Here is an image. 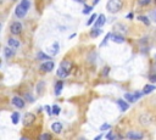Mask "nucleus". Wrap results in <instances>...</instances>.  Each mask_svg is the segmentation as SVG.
I'll list each match as a JSON object with an SVG mask.
<instances>
[{"label": "nucleus", "mask_w": 156, "mask_h": 140, "mask_svg": "<svg viewBox=\"0 0 156 140\" xmlns=\"http://www.w3.org/2000/svg\"><path fill=\"white\" fill-rule=\"evenodd\" d=\"M62 88H63V83H62V82H57V83L55 84V95H56V96H58V95L61 94Z\"/></svg>", "instance_id": "nucleus-14"}, {"label": "nucleus", "mask_w": 156, "mask_h": 140, "mask_svg": "<svg viewBox=\"0 0 156 140\" xmlns=\"http://www.w3.org/2000/svg\"><path fill=\"white\" fill-rule=\"evenodd\" d=\"M143 136L144 135L141 133H139V131H129V133H127V138L132 139V140H141Z\"/></svg>", "instance_id": "nucleus-7"}, {"label": "nucleus", "mask_w": 156, "mask_h": 140, "mask_svg": "<svg viewBox=\"0 0 156 140\" xmlns=\"http://www.w3.org/2000/svg\"><path fill=\"white\" fill-rule=\"evenodd\" d=\"M106 139H107V140H115V134H113L112 131H108V133L106 134Z\"/></svg>", "instance_id": "nucleus-29"}, {"label": "nucleus", "mask_w": 156, "mask_h": 140, "mask_svg": "<svg viewBox=\"0 0 156 140\" xmlns=\"http://www.w3.org/2000/svg\"><path fill=\"white\" fill-rule=\"evenodd\" d=\"M56 74H57L58 78H62V79H63V78H67V77H68V71L65 69V68H62V67H58Z\"/></svg>", "instance_id": "nucleus-10"}, {"label": "nucleus", "mask_w": 156, "mask_h": 140, "mask_svg": "<svg viewBox=\"0 0 156 140\" xmlns=\"http://www.w3.org/2000/svg\"><path fill=\"white\" fill-rule=\"evenodd\" d=\"M110 129V124L107 123H104L102 125H100V130H108Z\"/></svg>", "instance_id": "nucleus-32"}, {"label": "nucleus", "mask_w": 156, "mask_h": 140, "mask_svg": "<svg viewBox=\"0 0 156 140\" xmlns=\"http://www.w3.org/2000/svg\"><path fill=\"white\" fill-rule=\"evenodd\" d=\"M34 121H35V116L33 113H26L24 117H23V125L28 127V125L33 124Z\"/></svg>", "instance_id": "nucleus-2"}, {"label": "nucleus", "mask_w": 156, "mask_h": 140, "mask_svg": "<svg viewBox=\"0 0 156 140\" xmlns=\"http://www.w3.org/2000/svg\"><path fill=\"white\" fill-rule=\"evenodd\" d=\"M99 1H100V0H94V4H98Z\"/></svg>", "instance_id": "nucleus-40"}, {"label": "nucleus", "mask_w": 156, "mask_h": 140, "mask_svg": "<svg viewBox=\"0 0 156 140\" xmlns=\"http://www.w3.org/2000/svg\"><path fill=\"white\" fill-rule=\"evenodd\" d=\"M123 6V2L122 0H108L107 4H106V9L108 12L111 13H116L118 12Z\"/></svg>", "instance_id": "nucleus-1"}, {"label": "nucleus", "mask_w": 156, "mask_h": 140, "mask_svg": "<svg viewBox=\"0 0 156 140\" xmlns=\"http://www.w3.org/2000/svg\"><path fill=\"white\" fill-rule=\"evenodd\" d=\"M111 35H112L111 33H108V34L106 35V38H105V39H104V41L101 43V46H105V44L107 43V40H108V39H111Z\"/></svg>", "instance_id": "nucleus-30"}, {"label": "nucleus", "mask_w": 156, "mask_h": 140, "mask_svg": "<svg viewBox=\"0 0 156 140\" xmlns=\"http://www.w3.org/2000/svg\"><path fill=\"white\" fill-rule=\"evenodd\" d=\"M124 99H126L128 102H134V101H135L134 94H130V93H126V94H124Z\"/></svg>", "instance_id": "nucleus-20"}, {"label": "nucleus", "mask_w": 156, "mask_h": 140, "mask_svg": "<svg viewBox=\"0 0 156 140\" xmlns=\"http://www.w3.org/2000/svg\"><path fill=\"white\" fill-rule=\"evenodd\" d=\"M91 10H93V7H91V6H85V9L83 10V13H84V15H87V13H89Z\"/></svg>", "instance_id": "nucleus-33"}, {"label": "nucleus", "mask_w": 156, "mask_h": 140, "mask_svg": "<svg viewBox=\"0 0 156 140\" xmlns=\"http://www.w3.org/2000/svg\"><path fill=\"white\" fill-rule=\"evenodd\" d=\"M10 30L12 34H20L22 32V24L20 22H13L10 27Z\"/></svg>", "instance_id": "nucleus-5"}, {"label": "nucleus", "mask_w": 156, "mask_h": 140, "mask_svg": "<svg viewBox=\"0 0 156 140\" xmlns=\"http://www.w3.org/2000/svg\"><path fill=\"white\" fill-rule=\"evenodd\" d=\"M27 9H24L21 4L16 7V10H15V15H16V17H18V18H22V17H24L26 15H27Z\"/></svg>", "instance_id": "nucleus-4"}, {"label": "nucleus", "mask_w": 156, "mask_h": 140, "mask_svg": "<svg viewBox=\"0 0 156 140\" xmlns=\"http://www.w3.org/2000/svg\"><path fill=\"white\" fill-rule=\"evenodd\" d=\"M12 105H15L17 108H23L24 107V100L20 96H15L12 99Z\"/></svg>", "instance_id": "nucleus-6"}, {"label": "nucleus", "mask_w": 156, "mask_h": 140, "mask_svg": "<svg viewBox=\"0 0 156 140\" xmlns=\"http://www.w3.org/2000/svg\"><path fill=\"white\" fill-rule=\"evenodd\" d=\"M108 72H110V68H108V67H105V68L102 69V72H101V75H102V77H106V75L108 74Z\"/></svg>", "instance_id": "nucleus-31"}, {"label": "nucleus", "mask_w": 156, "mask_h": 140, "mask_svg": "<svg viewBox=\"0 0 156 140\" xmlns=\"http://www.w3.org/2000/svg\"><path fill=\"white\" fill-rule=\"evenodd\" d=\"M127 18H128V19H132V18H133V13H132V12L128 13V15H127Z\"/></svg>", "instance_id": "nucleus-38"}, {"label": "nucleus", "mask_w": 156, "mask_h": 140, "mask_svg": "<svg viewBox=\"0 0 156 140\" xmlns=\"http://www.w3.org/2000/svg\"><path fill=\"white\" fill-rule=\"evenodd\" d=\"M54 62L52 61H45L44 63H41L40 65V69L43 71V72H51L52 69H54Z\"/></svg>", "instance_id": "nucleus-3"}, {"label": "nucleus", "mask_w": 156, "mask_h": 140, "mask_svg": "<svg viewBox=\"0 0 156 140\" xmlns=\"http://www.w3.org/2000/svg\"><path fill=\"white\" fill-rule=\"evenodd\" d=\"M26 99H27V100H29V101H33V100H34L32 96H29V94H27V95H26Z\"/></svg>", "instance_id": "nucleus-37"}, {"label": "nucleus", "mask_w": 156, "mask_h": 140, "mask_svg": "<svg viewBox=\"0 0 156 140\" xmlns=\"http://www.w3.org/2000/svg\"><path fill=\"white\" fill-rule=\"evenodd\" d=\"M21 140H28V139H26V138H21Z\"/></svg>", "instance_id": "nucleus-43"}, {"label": "nucleus", "mask_w": 156, "mask_h": 140, "mask_svg": "<svg viewBox=\"0 0 156 140\" xmlns=\"http://www.w3.org/2000/svg\"><path fill=\"white\" fill-rule=\"evenodd\" d=\"M60 112H61V108H60L57 105H54V106H52V114L58 116V114H60Z\"/></svg>", "instance_id": "nucleus-24"}, {"label": "nucleus", "mask_w": 156, "mask_h": 140, "mask_svg": "<svg viewBox=\"0 0 156 140\" xmlns=\"http://www.w3.org/2000/svg\"><path fill=\"white\" fill-rule=\"evenodd\" d=\"M7 44H9V46H11V47H13V49H17V47L20 46V41L16 40V39H13V38H10V39L7 40Z\"/></svg>", "instance_id": "nucleus-13"}, {"label": "nucleus", "mask_w": 156, "mask_h": 140, "mask_svg": "<svg viewBox=\"0 0 156 140\" xmlns=\"http://www.w3.org/2000/svg\"><path fill=\"white\" fill-rule=\"evenodd\" d=\"M155 16H156V11H155ZM155 21H156V17H155Z\"/></svg>", "instance_id": "nucleus-44"}, {"label": "nucleus", "mask_w": 156, "mask_h": 140, "mask_svg": "<svg viewBox=\"0 0 156 140\" xmlns=\"http://www.w3.org/2000/svg\"><path fill=\"white\" fill-rule=\"evenodd\" d=\"M51 129H52V131H55V133H61V130H62V124L60 123V122H54L52 124H51Z\"/></svg>", "instance_id": "nucleus-11"}, {"label": "nucleus", "mask_w": 156, "mask_h": 140, "mask_svg": "<svg viewBox=\"0 0 156 140\" xmlns=\"http://www.w3.org/2000/svg\"><path fill=\"white\" fill-rule=\"evenodd\" d=\"M76 1H78V2H84V0H76Z\"/></svg>", "instance_id": "nucleus-41"}, {"label": "nucleus", "mask_w": 156, "mask_h": 140, "mask_svg": "<svg viewBox=\"0 0 156 140\" xmlns=\"http://www.w3.org/2000/svg\"><path fill=\"white\" fill-rule=\"evenodd\" d=\"M101 34V29L100 28H94L91 32H90V37L91 38H96L98 35H100Z\"/></svg>", "instance_id": "nucleus-21"}, {"label": "nucleus", "mask_w": 156, "mask_h": 140, "mask_svg": "<svg viewBox=\"0 0 156 140\" xmlns=\"http://www.w3.org/2000/svg\"><path fill=\"white\" fill-rule=\"evenodd\" d=\"M96 17H98L96 15H91V16H90V18H89V19H88V22H87V26H90V24L96 19Z\"/></svg>", "instance_id": "nucleus-27"}, {"label": "nucleus", "mask_w": 156, "mask_h": 140, "mask_svg": "<svg viewBox=\"0 0 156 140\" xmlns=\"http://www.w3.org/2000/svg\"><path fill=\"white\" fill-rule=\"evenodd\" d=\"M143 95H144V91H135V93H134V97H135V100H139Z\"/></svg>", "instance_id": "nucleus-28"}, {"label": "nucleus", "mask_w": 156, "mask_h": 140, "mask_svg": "<svg viewBox=\"0 0 156 140\" xmlns=\"http://www.w3.org/2000/svg\"><path fill=\"white\" fill-rule=\"evenodd\" d=\"M37 57H38V60L50 61V56H49V55H46V54H45V52H43V51H39V52H38V55H37Z\"/></svg>", "instance_id": "nucleus-18"}, {"label": "nucleus", "mask_w": 156, "mask_h": 140, "mask_svg": "<svg viewBox=\"0 0 156 140\" xmlns=\"http://www.w3.org/2000/svg\"><path fill=\"white\" fill-rule=\"evenodd\" d=\"M78 140H87V139H84V138H79Z\"/></svg>", "instance_id": "nucleus-42"}, {"label": "nucleus", "mask_w": 156, "mask_h": 140, "mask_svg": "<svg viewBox=\"0 0 156 140\" xmlns=\"http://www.w3.org/2000/svg\"><path fill=\"white\" fill-rule=\"evenodd\" d=\"M138 2H139L140 5H147V4L150 2V0H138Z\"/></svg>", "instance_id": "nucleus-36"}, {"label": "nucleus", "mask_w": 156, "mask_h": 140, "mask_svg": "<svg viewBox=\"0 0 156 140\" xmlns=\"http://www.w3.org/2000/svg\"><path fill=\"white\" fill-rule=\"evenodd\" d=\"M156 89V85H152V84H146L145 86H144V89H143V91H144V94H150L151 91H154Z\"/></svg>", "instance_id": "nucleus-15"}, {"label": "nucleus", "mask_w": 156, "mask_h": 140, "mask_svg": "<svg viewBox=\"0 0 156 140\" xmlns=\"http://www.w3.org/2000/svg\"><path fill=\"white\" fill-rule=\"evenodd\" d=\"M149 79H150L151 83H156V74H151V75L149 77Z\"/></svg>", "instance_id": "nucleus-34"}, {"label": "nucleus", "mask_w": 156, "mask_h": 140, "mask_svg": "<svg viewBox=\"0 0 156 140\" xmlns=\"http://www.w3.org/2000/svg\"><path fill=\"white\" fill-rule=\"evenodd\" d=\"M39 140H51V135L49 133H44V134L40 135Z\"/></svg>", "instance_id": "nucleus-25"}, {"label": "nucleus", "mask_w": 156, "mask_h": 140, "mask_svg": "<svg viewBox=\"0 0 156 140\" xmlns=\"http://www.w3.org/2000/svg\"><path fill=\"white\" fill-rule=\"evenodd\" d=\"M24 9H27V10H29V7H30V2L28 1V0H22L21 2H20Z\"/></svg>", "instance_id": "nucleus-26"}, {"label": "nucleus", "mask_w": 156, "mask_h": 140, "mask_svg": "<svg viewBox=\"0 0 156 140\" xmlns=\"http://www.w3.org/2000/svg\"><path fill=\"white\" fill-rule=\"evenodd\" d=\"M71 65H72V63H71L69 61H67V60H63V61L61 62V65H60V66H61L62 68H65V69L69 71V68H71Z\"/></svg>", "instance_id": "nucleus-22"}, {"label": "nucleus", "mask_w": 156, "mask_h": 140, "mask_svg": "<svg viewBox=\"0 0 156 140\" xmlns=\"http://www.w3.org/2000/svg\"><path fill=\"white\" fill-rule=\"evenodd\" d=\"M111 40L112 41H115V43H123L124 41V38L122 37V35H118V34H112L111 35Z\"/></svg>", "instance_id": "nucleus-16"}, {"label": "nucleus", "mask_w": 156, "mask_h": 140, "mask_svg": "<svg viewBox=\"0 0 156 140\" xmlns=\"http://www.w3.org/2000/svg\"><path fill=\"white\" fill-rule=\"evenodd\" d=\"M117 105L119 106V108H121V111L122 112H124V111H127L128 108H129V105H128V101L126 100H122V99H118L117 100Z\"/></svg>", "instance_id": "nucleus-9"}, {"label": "nucleus", "mask_w": 156, "mask_h": 140, "mask_svg": "<svg viewBox=\"0 0 156 140\" xmlns=\"http://www.w3.org/2000/svg\"><path fill=\"white\" fill-rule=\"evenodd\" d=\"M138 19L139 21H141L145 26H150V21H149V17H146V16H139L138 17Z\"/></svg>", "instance_id": "nucleus-23"}, {"label": "nucleus", "mask_w": 156, "mask_h": 140, "mask_svg": "<svg viewBox=\"0 0 156 140\" xmlns=\"http://www.w3.org/2000/svg\"><path fill=\"white\" fill-rule=\"evenodd\" d=\"M101 138H102V134H100V135H98V136H96V138H95L94 140H101Z\"/></svg>", "instance_id": "nucleus-39"}, {"label": "nucleus", "mask_w": 156, "mask_h": 140, "mask_svg": "<svg viewBox=\"0 0 156 140\" xmlns=\"http://www.w3.org/2000/svg\"><path fill=\"white\" fill-rule=\"evenodd\" d=\"M58 46H60L58 43H54L52 46L49 49V54H50V55H56L57 51H58Z\"/></svg>", "instance_id": "nucleus-17"}, {"label": "nucleus", "mask_w": 156, "mask_h": 140, "mask_svg": "<svg viewBox=\"0 0 156 140\" xmlns=\"http://www.w3.org/2000/svg\"><path fill=\"white\" fill-rule=\"evenodd\" d=\"M11 121H12L13 124H17L18 121H20V113H18V112H13V113L11 114Z\"/></svg>", "instance_id": "nucleus-19"}, {"label": "nucleus", "mask_w": 156, "mask_h": 140, "mask_svg": "<svg viewBox=\"0 0 156 140\" xmlns=\"http://www.w3.org/2000/svg\"><path fill=\"white\" fill-rule=\"evenodd\" d=\"M105 22H106V18H105V16L101 13V15H99L98 16V18H96V21H95V28H100V27H102L104 24H105Z\"/></svg>", "instance_id": "nucleus-8"}, {"label": "nucleus", "mask_w": 156, "mask_h": 140, "mask_svg": "<svg viewBox=\"0 0 156 140\" xmlns=\"http://www.w3.org/2000/svg\"><path fill=\"white\" fill-rule=\"evenodd\" d=\"M45 111L48 112V114H52V108L50 106H45Z\"/></svg>", "instance_id": "nucleus-35"}, {"label": "nucleus", "mask_w": 156, "mask_h": 140, "mask_svg": "<svg viewBox=\"0 0 156 140\" xmlns=\"http://www.w3.org/2000/svg\"><path fill=\"white\" fill-rule=\"evenodd\" d=\"M4 55H5V57H6V58H11V57H13V56H15V51L7 46V47H5V49H4Z\"/></svg>", "instance_id": "nucleus-12"}, {"label": "nucleus", "mask_w": 156, "mask_h": 140, "mask_svg": "<svg viewBox=\"0 0 156 140\" xmlns=\"http://www.w3.org/2000/svg\"><path fill=\"white\" fill-rule=\"evenodd\" d=\"M155 4H156V0H155Z\"/></svg>", "instance_id": "nucleus-45"}]
</instances>
